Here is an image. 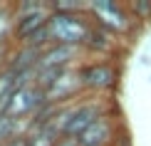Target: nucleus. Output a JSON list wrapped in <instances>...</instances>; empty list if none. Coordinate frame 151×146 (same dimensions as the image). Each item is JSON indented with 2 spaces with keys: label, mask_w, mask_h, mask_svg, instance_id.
I'll return each instance as SVG.
<instances>
[{
  "label": "nucleus",
  "mask_w": 151,
  "mask_h": 146,
  "mask_svg": "<svg viewBox=\"0 0 151 146\" xmlns=\"http://www.w3.org/2000/svg\"><path fill=\"white\" fill-rule=\"evenodd\" d=\"M87 15L97 27L111 32L114 37L131 35L136 27L134 17L129 15L127 3H114V0H92L87 3Z\"/></svg>",
  "instance_id": "nucleus-3"
},
{
  "label": "nucleus",
  "mask_w": 151,
  "mask_h": 146,
  "mask_svg": "<svg viewBox=\"0 0 151 146\" xmlns=\"http://www.w3.org/2000/svg\"><path fill=\"white\" fill-rule=\"evenodd\" d=\"M17 134H27V122H20V119H12L8 114H0V146L8 144L12 136Z\"/></svg>",
  "instance_id": "nucleus-10"
},
{
  "label": "nucleus",
  "mask_w": 151,
  "mask_h": 146,
  "mask_svg": "<svg viewBox=\"0 0 151 146\" xmlns=\"http://www.w3.org/2000/svg\"><path fill=\"white\" fill-rule=\"evenodd\" d=\"M116 47H119V40L114 35L102 30V27H97V25H92L89 35H87V40H84L87 57H114Z\"/></svg>",
  "instance_id": "nucleus-9"
},
{
  "label": "nucleus",
  "mask_w": 151,
  "mask_h": 146,
  "mask_svg": "<svg viewBox=\"0 0 151 146\" xmlns=\"http://www.w3.org/2000/svg\"><path fill=\"white\" fill-rule=\"evenodd\" d=\"M87 60L84 47L70 45H50L40 52V69H72Z\"/></svg>",
  "instance_id": "nucleus-7"
},
{
  "label": "nucleus",
  "mask_w": 151,
  "mask_h": 146,
  "mask_svg": "<svg viewBox=\"0 0 151 146\" xmlns=\"http://www.w3.org/2000/svg\"><path fill=\"white\" fill-rule=\"evenodd\" d=\"M79 82H82V92L89 94V97H106L119 87V77H122V69L119 62L114 57H87L84 62L77 67Z\"/></svg>",
  "instance_id": "nucleus-1"
},
{
  "label": "nucleus",
  "mask_w": 151,
  "mask_h": 146,
  "mask_svg": "<svg viewBox=\"0 0 151 146\" xmlns=\"http://www.w3.org/2000/svg\"><path fill=\"white\" fill-rule=\"evenodd\" d=\"M127 10L136 25L151 20V0H131V3H127Z\"/></svg>",
  "instance_id": "nucleus-12"
},
{
  "label": "nucleus",
  "mask_w": 151,
  "mask_h": 146,
  "mask_svg": "<svg viewBox=\"0 0 151 146\" xmlns=\"http://www.w3.org/2000/svg\"><path fill=\"white\" fill-rule=\"evenodd\" d=\"M47 101H52V104H72V101H77L84 97V92H82V82H79V74H77V67L72 69H62V72L55 77V82L50 84V89L45 92Z\"/></svg>",
  "instance_id": "nucleus-6"
},
{
  "label": "nucleus",
  "mask_w": 151,
  "mask_h": 146,
  "mask_svg": "<svg viewBox=\"0 0 151 146\" xmlns=\"http://www.w3.org/2000/svg\"><path fill=\"white\" fill-rule=\"evenodd\" d=\"M3 146H30V134H17V136H12L8 144H3Z\"/></svg>",
  "instance_id": "nucleus-13"
},
{
  "label": "nucleus",
  "mask_w": 151,
  "mask_h": 146,
  "mask_svg": "<svg viewBox=\"0 0 151 146\" xmlns=\"http://www.w3.org/2000/svg\"><path fill=\"white\" fill-rule=\"evenodd\" d=\"M114 146H131V139H129V131L124 129L122 134L116 136V141H114Z\"/></svg>",
  "instance_id": "nucleus-14"
},
{
  "label": "nucleus",
  "mask_w": 151,
  "mask_h": 146,
  "mask_svg": "<svg viewBox=\"0 0 151 146\" xmlns=\"http://www.w3.org/2000/svg\"><path fill=\"white\" fill-rule=\"evenodd\" d=\"M12 25H15V10L0 5V47L10 45L12 37Z\"/></svg>",
  "instance_id": "nucleus-11"
},
{
  "label": "nucleus",
  "mask_w": 151,
  "mask_h": 146,
  "mask_svg": "<svg viewBox=\"0 0 151 146\" xmlns=\"http://www.w3.org/2000/svg\"><path fill=\"white\" fill-rule=\"evenodd\" d=\"M45 101H47V97H45V92H42L40 87L27 84V87H22V89H17L8 99V104L3 106V111H0V114H8V117H12V119L27 122V119L32 117Z\"/></svg>",
  "instance_id": "nucleus-5"
},
{
  "label": "nucleus",
  "mask_w": 151,
  "mask_h": 146,
  "mask_svg": "<svg viewBox=\"0 0 151 146\" xmlns=\"http://www.w3.org/2000/svg\"><path fill=\"white\" fill-rule=\"evenodd\" d=\"M92 20L87 12H50L47 32L52 45L84 47V40L92 30Z\"/></svg>",
  "instance_id": "nucleus-2"
},
{
  "label": "nucleus",
  "mask_w": 151,
  "mask_h": 146,
  "mask_svg": "<svg viewBox=\"0 0 151 146\" xmlns=\"http://www.w3.org/2000/svg\"><path fill=\"white\" fill-rule=\"evenodd\" d=\"M50 20V5L42 10H30V12H15V25H12V42L22 45L30 35L42 30Z\"/></svg>",
  "instance_id": "nucleus-8"
},
{
  "label": "nucleus",
  "mask_w": 151,
  "mask_h": 146,
  "mask_svg": "<svg viewBox=\"0 0 151 146\" xmlns=\"http://www.w3.org/2000/svg\"><path fill=\"white\" fill-rule=\"evenodd\" d=\"M122 131H124V126L119 122V114L111 111V114H104L102 119H97L89 129L82 131L77 136V144L79 146H114L116 136Z\"/></svg>",
  "instance_id": "nucleus-4"
}]
</instances>
